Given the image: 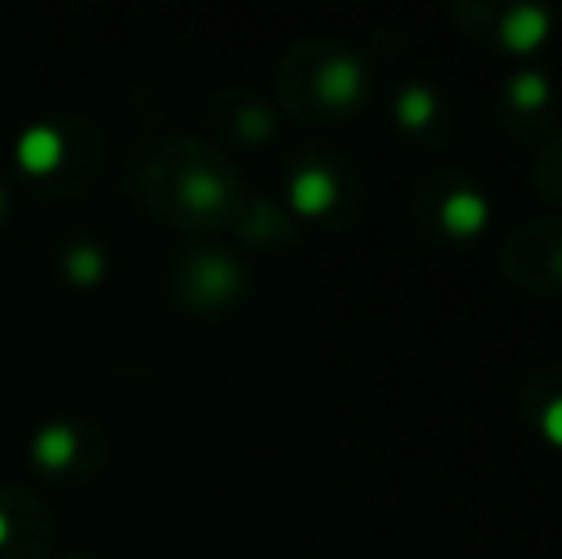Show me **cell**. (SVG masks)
<instances>
[{
    "instance_id": "obj_12",
    "label": "cell",
    "mask_w": 562,
    "mask_h": 559,
    "mask_svg": "<svg viewBox=\"0 0 562 559\" xmlns=\"http://www.w3.org/2000/svg\"><path fill=\"white\" fill-rule=\"evenodd\" d=\"M8 537V525H4V514H0V540Z\"/></svg>"
},
{
    "instance_id": "obj_3",
    "label": "cell",
    "mask_w": 562,
    "mask_h": 559,
    "mask_svg": "<svg viewBox=\"0 0 562 559\" xmlns=\"http://www.w3.org/2000/svg\"><path fill=\"white\" fill-rule=\"evenodd\" d=\"M318 89L329 104H348L360 89V66L356 62H329L318 77Z\"/></svg>"
},
{
    "instance_id": "obj_1",
    "label": "cell",
    "mask_w": 562,
    "mask_h": 559,
    "mask_svg": "<svg viewBox=\"0 0 562 559\" xmlns=\"http://www.w3.org/2000/svg\"><path fill=\"white\" fill-rule=\"evenodd\" d=\"M334 177L322 169H306L295 177V185H291V200H295L299 211H306V215H318V211H326L329 203H334Z\"/></svg>"
},
{
    "instance_id": "obj_9",
    "label": "cell",
    "mask_w": 562,
    "mask_h": 559,
    "mask_svg": "<svg viewBox=\"0 0 562 559\" xmlns=\"http://www.w3.org/2000/svg\"><path fill=\"white\" fill-rule=\"evenodd\" d=\"M69 272H74V277L81 280V283L100 280V272H104V257H100L92 246L74 249V254H69Z\"/></svg>"
},
{
    "instance_id": "obj_7",
    "label": "cell",
    "mask_w": 562,
    "mask_h": 559,
    "mask_svg": "<svg viewBox=\"0 0 562 559\" xmlns=\"http://www.w3.org/2000/svg\"><path fill=\"white\" fill-rule=\"evenodd\" d=\"M398 115L406 127H425L432 120V97L425 89H409L398 104Z\"/></svg>"
},
{
    "instance_id": "obj_10",
    "label": "cell",
    "mask_w": 562,
    "mask_h": 559,
    "mask_svg": "<svg viewBox=\"0 0 562 559\" xmlns=\"http://www.w3.org/2000/svg\"><path fill=\"white\" fill-rule=\"evenodd\" d=\"M184 195L195 208H211V203H218V185L211 177H203V172H195V177H188Z\"/></svg>"
},
{
    "instance_id": "obj_11",
    "label": "cell",
    "mask_w": 562,
    "mask_h": 559,
    "mask_svg": "<svg viewBox=\"0 0 562 559\" xmlns=\"http://www.w3.org/2000/svg\"><path fill=\"white\" fill-rule=\"evenodd\" d=\"M543 429H548V437L555 440V445H562V399H555V403L548 406V414H543Z\"/></svg>"
},
{
    "instance_id": "obj_2",
    "label": "cell",
    "mask_w": 562,
    "mask_h": 559,
    "mask_svg": "<svg viewBox=\"0 0 562 559\" xmlns=\"http://www.w3.org/2000/svg\"><path fill=\"white\" fill-rule=\"evenodd\" d=\"M543 35H548V15L536 12V8H520V12H513L502 27L505 46H513V51H532V46H540Z\"/></svg>"
},
{
    "instance_id": "obj_6",
    "label": "cell",
    "mask_w": 562,
    "mask_h": 559,
    "mask_svg": "<svg viewBox=\"0 0 562 559\" xmlns=\"http://www.w3.org/2000/svg\"><path fill=\"white\" fill-rule=\"evenodd\" d=\"M74 448H77V440L66 425H50V429H43L35 440V456L46 463V468H61V463H69L74 460Z\"/></svg>"
},
{
    "instance_id": "obj_4",
    "label": "cell",
    "mask_w": 562,
    "mask_h": 559,
    "mask_svg": "<svg viewBox=\"0 0 562 559\" xmlns=\"http://www.w3.org/2000/svg\"><path fill=\"white\" fill-rule=\"evenodd\" d=\"M61 154V138L58 131L50 127H31L27 135L20 138V161L27 169H50Z\"/></svg>"
},
{
    "instance_id": "obj_8",
    "label": "cell",
    "mask_w": 562,
    "mask_h": 559,
    "mask_svg": "<svg viewBox=\"0 0 562 559\" xmlns=\"http://www.w3.org/2000/svg\"><path fill=\"white\" fill-rule=\"evenodd\" d=\"M513 104L517 108H540L543 100H548V81L543 77H536V74H525V77H517L513 81Z\"/></svg>"
},
{
    "instance_id": "obj_5",
    "label": "cell",
    "mask_w": 562,
    "mask_h": 559,
    "mask_svg": "<svg viewBox=\"0 0 562 559\" xmlns=\"http://www.w3.org/2000/svg\"><path fill=\"white\" fill-rule=\"evenodd\" d=\"M486 223V203L471 192H459L445 203V226L451 234H474Z\"/></svg>"
}]
</instances>
